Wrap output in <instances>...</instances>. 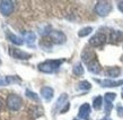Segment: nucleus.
Returning <instances> with one entry per match:
<instances>
[{
    "instance_id": "f257e3e1",
    "label": "nucleus",
    "mask_w": 123,
    "mask_h": 120,
    "mask_svg": "<svg viewBox=\"0 0 123 120\" xmlns=\"http://www.w3.org/2000/svg\"><path fill=\"white\" fill-rule=\"evenodd\" d=\"M61 64H62V60H46L44 62H41L37 67L38 70L42 73L51 74V73H54L55 70H58Z\"/></svg>"
},
{
    "instance_id": "f03ea898",
    "label": "nucleus",
    "mask_w": 123,
    "mask_h": 120,
    "mask_svg": "<svg viewBox=\"0 0 123 120\" xmlns=\"http://www.w3.org/2000/svg\"><path fill=\"white\" fill-rule=\"evenodd\" d=\"M112 10V4L108 1H98L95 6V13L101 17H106Z\"/></svg>"
},
{
    "instance_id": "7ed1b4c3",
    "label": "nucleus",
    "mask_w": 123,
    "mask_h": 120,
    "mask_svg": "<svg viewBox=\"0 0 123 120\" xmlns=\"http://www.w3.org/2000/svg\"><path fill=\"white\" fill-rule=\"evenodd\" d=\"M22 98L17 95V94H10L9 96L7 98V105L8 108L12 111H17V110L20 109L22 107Z\"/></svg>"
},
{
    "instance_id": "20e7f679",
    "label": "nucleus",
    "mask_w": 123,
    "mask_h": 120,
    "mask_svg": "<svg viewBox=\"0 0 123 120\" xmlns=\"http://www.w3.org/2000/svg\"><path fill=\"white\" fill-rule=\"evenodd\" d=\"M49 39L51 40V42L55 43V44H62V43L66 42L67 36L61 31H52L50 33V35H49Z\"/></svg>"
},
{
    "instance_id": "39448f33",
    "label": "nucleus",
    "mask_w": 123,
    "mask_h": 120,
    "mask_svg": "<svg viewBox=\"0 0 123 120\" xmlns=\"http://www.w3.org/2000/svg\"><path fill=\"white\" fill-rule=\"evenodd\" d=\"M14 11V2L9 0L0 1V13L4 16H9Z\"/></svg>"
},
{
    "instance_id": "423d86ee",
    "label": "nucleus",
    "mask_w": 123,
    "mask_h": 120,
    "mask_svg": "<svg viewBox=\"0 0 123 120\" xmlns=\"http://www.w3.org/2000/svg\"><path fill=\"white\" fill-rule=\"evenodd\" d=\"M9 54H10L12 58H15V59H20V60L30 59L31 57H32L31 53L24 52V51L17 49V48H9Z\"/></svg>"
},
{
    "instance_id": "0eeeda50",
    "label": "nucleus",
    "mask_w": 123,
    "mask_h": 120,
    "mask_svg": "<svg viewBox=\"0 0 123 120\" xmlns=\"http://www.w3.org/2000/svg\"><path fill=\"white\" fill-rule=\"evenodd\" d=\"M106 42V35L104 33H97L89 40L90 45L93 47H101Z\"/></svg>"
},
{
    "instance_id": "6e6552de",
    "label": "nucleus",
    "mask_w": 123,
    "mask_h": 120,
    "mask_svg": "<svg viewBox=\"0 0 123 120\" xmlns=\"http://www.w3.org/2000/svg\"><path fill=\"white\" fill-rule=\"evenodd\" d=\"M81 58H82V61L85 62L86 65H89L92 61L96 59V56H95V53L92 51V50H88L86 49L81 54Z\"/></svg>"
},
{
    "instance_id": "1a4fd4ad",
    "label": "nucleus",
    "mask_w": 123,
    "mask_h": 120,
    "mask_svg": "<svg viewBox=\"0 0 123 120\" xmlns=\"http://www.w3.org/2000/svg\"><path fill=\"white\" fill-rule=\"evenodd\" d=\"M89 113H90V105L88 104V103H85V104H82L81 107H80L78 116H79V118H81V119L88 120L89 119Z\"/></svg>"
},
{
    "instance_id": "9d476101",
    "label": "nucleus",
    "mask_w": 123,
    "mask_h": 120,
    "mask_svg": "<svg viewBox=\"0 0 123 120\" xmlns=\"http://www.w3.org/2000/svg\"><path fill=\"white\" fill-rule=\"evenodd\" d=\"M103 87H115L122 85L123 80H112V79H104V80H97Z\"/></svg>"
},
{
    "instance_id": "9b49d317",
    "label": "nucleus",
    "mask_w": 123,
    "mask_h": 120,
    "mask_svg": "<svg viewBox=\"0 0 123 120\" xmlns=\"http://www.w3.org/2000/svg\"><path fill=\"white\" fill-rule=\"evenodd\" d=\"M23 40H25L27 43V45L30 47H34V42L36 40V35L34 32H24L23 33Z\"/></svg>"
},
{
    "instance_id": "f8f14e48",
    "label": "nucleus",
    "mask_w": 123,
    "mask_h": 120,
    "mask_svg": "<svg viewBox=\"0 0 123 120\" xmlns=\"http://www.w3.org/2000/svg\"><path fill=\"white\" fill-rule=\"evenodd\" d=\"M53 94H54V92H53V90L51 88V87H49V86L42 87L41 95H42V98L44 99V100H46V101H50V100L53 98Z\"/></svg>"
},
{
    "instance_id": "ddd939ff",
    "label": "nucleus",
    "mask_w": 123,
    "mask_h": 120,
    "mask_svg": "<svg viewBox=\"0 0 123 120\" xmlns=\"http://www.w3.org/2000/svg\"><path fill=\"white\" fill-rule=\"evenodd\" d=\"M88 66V70L90 71V73H93V74H98L99 71H101L102 67L101 65H99V62H98V60L95 59L94 61H92L89 65H87Z\"/></svg>"
},
{
    "instance_id": "4468645a",
    "label": "nucleus",
    "mask_w": 123,
    "mask_h": 120,
    "mask_svg": "<svg viewBox=\"0 0 123 120\" xmlns=\"http://www.w3.org/2000/svg\"><path fill=\"white\" fill-rule=\"evenodd\" d=\"M7 39L9 40L10 42H12L14 44L16 45H23V43H24V41H23L22 38H19V36H17V35H15V34L12 33H9V32H7Z\"/></svg>"
},
{
    "instance_id": "2eb2a0df",
    "label": "nucleus",
    "mask_w": 123,
    "mask_h": 120,
    "mask_svg": "<svg viewBox=\"0 0 123 120\" xmlns=\"http://www.w3.org/2000/svg\"><path fill=\"white\" fill-rule=\"evenodd\" d=\"M105 74H106V76H108V77L115 78V77H117V76L121 74V69H120L119 67H116V66H114V67H110L107 70L105 71Z\"/></svg>"
},
{
    "instance_id": "dca6fc26",
    "label": "nucleus",
    "mask_w": 123,
    "mask_h": 120,
    "mask_svg": "<svg viewBox=\"0 0 123 120\" xmlns=\"http://www.w3.org/2000/svg\"><path fill=\"white\" fill-rule=\"evenodd\" d=\"M123 36V33L120 31H113L111 35H110V41L112 43H117L121 41V38Z\"/></svg>"
},
{
    "instance_id": "f3484780",
    "label": "nucleus",
    "mask_w": 123,
    "mask_h": 120,
    "mask_svg": "<svg viewBox=\"0 0 123 120\" xmlns=\"http://www.w3.org/2000/svg\"><path fill=\"white\" fill-rule=\"evenodd\" d=\"M67 100H68V95L67 94H61L56 101V104H55V110L56 109H60L62 105L67 104Z\"/></svg>"
},
{
    "instance_id": "a211bd4d",
    "label": "nucleus",
    "mask_w": 123,
    "mask_h": 120,
    "mask_svg": "<svg viewBox=\"0 0 123 120\" xmlns=\"http://www.w3.org/2000/svg\"><path fill=\"white\" fill-rule=\"evenodd\" d=\"M93 32V28L92 27H84L78 32V36L79 38H85L87 35H89L90 33Z\"/></svg>"
},
{
    "instance_id": "6ab92c4d",
    "label": "nucleus",
    "mask_w": 123,
    "mask_h": 120,
    "mask_svg": "<svg viewBox=\"0 0 123 120\" xmlns=\"http://www.w3.org/2000/svg\"><path fill=\"white\" fill-rule=\"evenodd\" d=\"M5 82H6V85H8V84H14V83L20 82V78L17 77V76H6V77H5Z\"/></svg>"
},
{
    "instance_id": "aec40b11",
    "label": "nucleus",
    "mask_w": 123,
    "mask_h": 120,
    "mask_svg": "<svg viewBox=\"0 0 123 120\" xmlns=\"http://www.w3.org/2000/svg\"><path fill=\"white\" fill-rule=\"evenodd\" d=\"M72 71H74V74H75L76 76H81L82 74H84V67H82V65L81 64L75 65Z\"/></svg>"
},
{
    "instance_id": "412c9836",
    "label": "nucleus",
    "mask_w": 123,
    "mask_h": 120,
    "mask_svg": "<svg viewBox=\"0 0 123 120\" xmlns=\"http://www.w3.org/2000/svg\"><path fill=\"white\" fill-rule=\"evenodd\" d=\"M102 104H103V98L102 96H96V98L94 99V101H93V107H94V109H101V107Z\"/></svg>"
},
{
    "instance_id": "4be33fe9",
    "label": "nucleus",
    "mask_w": 123,
    "mask_h": 120,
    "mask_svg": "<svg viewBox=\"0 0 123 120\" xmlns=\"http://www.w3.org/2000/svg\"><path fill=\"white\" fill-rule=\"evenodd\" d=\"M26 96L35 102H40V98H38L37 94L34 93V92H32V91H30V90H26Z\"/></svg>"
},
{
    "instance_id": "5701e85b",
    "label": "nucleus",
    "mask_w": 123,
    "mask_h": 120,
    "mask_svg": "<svg viewBox=\"0 0 123 120\" xmlns=\"http://www.w3.org/2000/svg\"><path fill=\"white\" fill-rule=\"evenodd\" d=\"M90 87H92V85H90L89 82H87V80H82V82H80L78 84V88L79 90H90Z\"/></svg>"
},
{
    "instance_id": "b1692460",
    "label": "nucleus",
    "mask_w": 123,
    "mask_h": 120,
    "mask_svg": "<svg viewBox=\"0 0 123 120\" xmlns=\"http://www.w3.org/2000/svg\"><path fill=\"white\" fill-rule=\"evenodd\" d=\"M115 98H116V94L115 93H106V94H105V96H104L105 102H111V103L115 100Z\"/></svg>"
},
{
    "instance_id": "393cba45",
    "label": "nucleus",
    "mask_w": 123,
    "mask_h": 120,
    "mask_svg": "<svg viewBox=\"0 0 123 120\" xmlns=\"http://www.w3.org/2000/svg\"><path fill=\"white\" fill-rule=\"evenodd\" d=\"M113 109V104L111 102H105V112L108 113L111 110Z\"/></svg>"
},
{
    "instance_id": "a878e982",
    "label": "nucleus",
    "mask_w": 123,
    "mask_h": 120,
    "mask_svg": "<svg viewBox=\"0 0 123 120\" xmlns=\"http://www.w3.org/2000/svg\"><path fill=\"white\" fill-rule=\"evenodd\" d=\"M117 114H119V117H123V108L122 107H117Z\"/></svg>"
},
{
    "instance_id": "bb28decb",
    "label": "nucleus",
    "mask_w": 123,
    "mask_h": 120,
    "mask_svg": "<svg viewBox=\"0 0 123 120\" xmlns=\"http://www.w3.org/2000/svg\"><path fill=\"white\" fill-rule=\"evenodd\" d=\"M68 109H69V103H67L66 107H63V108L61 109V113H66V111H68Z\"/></svg>"
},
{
    "instance_id": "cd10ccee",
    "label": "nucleus",
    "mask_w": 123,
    "mask_h": 120,
    "mask_svg": "<svg viewBox=\"0 0 123 120\" xmlns=\"http://www.w3.org/2000/svg\"><path fill=\"white\" fill-rule=\"evenodd\" d=\"M117 7H119V9L123 13V1H120L119 4H117Z\"/></svg>"
},
{
    "instance_id": "c85d7f7f",
    "label": "nucleus",
    "mask_w": 123,
    "mask_h": 120,
    "mask_svg": "<svg viewBox=\"0 0 123 120\" xmlns=\"http://www.w3.org/2000/svg\"><path fill=\"white\" fill-rule=\"evenodd\" d=\"M102 120H112V119H111V118H108V117H106V118H103Z\"/></svg>"
},
{
    "instance_id": "c756f323",
    "label": "nucleus",
    "mask_w": 123,
    "mask_h": 120,
    "mask_svg": "<svg viewBox=\"0 0 123 120\" xmlns=\"http://www.w3.org/2000/svg\"><path fill=\"white\" fill-rule=\"evenodd\" d=\"M2 109V103H1V101H0V110Z\"/></svg>"
},
{
    "instance_id": "7c9ffc66",
    "label": "nucleus",
    "mask_w": 123,
    "mask_h": 120,
    "mask_svg": "<svg viewBox=\"0 0 123 120\" xmlns=\"http://www.w3.org/2000/svg\"><path fill=\"white\" fill-rule=\"evenodd\" d=\"M0 64H1V61H0Z\"/></svg>"
},
{
    "instance_id": "2f4dec72",
    "label": "nucleus",
    "mask_w": 123,
    "mask_h": 120,
    "mask_svg": "<svg viewBox=\"0 0 123 120\" xmlns=\"http://www.w3.org/2000/svg\"><path fill=\"white\" fill-rule=\"evenodd\" d=\"M75 120H77V119H75Z\"/></svg>"
}]
</instances>
